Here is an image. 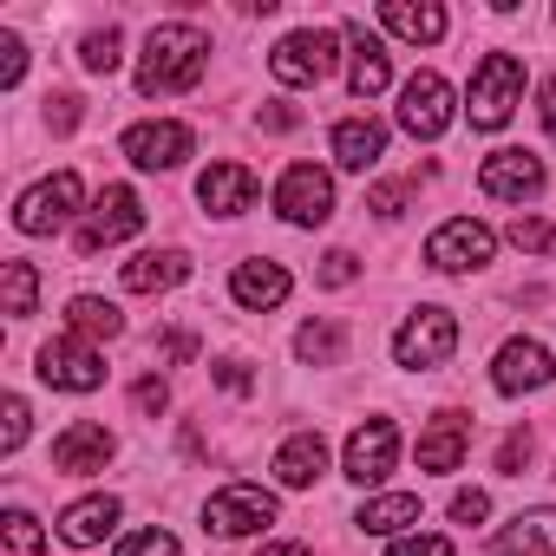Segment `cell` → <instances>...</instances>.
<instances>
[{
	"instance_id": "obj_1",
	"label": "cell",
	"mask_w": 556,
	"mask_h": 556,
	"mask_svg": "<svg viewBox=\"0 0 556 556\" xmlns=\"http://www.w3.org/2000/svg\"><path fill=\"white\" fill-rule=\"evenodd\" d=\"M203 66H210V40H203L197 27H184V21L151 27V40H144V66H138V92H144V99L190 92V86L203 79Z\"/></svg>"
},
{
	"instance_id": "obj_44",
	"label": "cell",
	"mask_w": 556,
	"mask_h": 556,
	"mask_svg": "<svg viewBox=\"0 0 556 556\" xmlns=\"http://www.w3.org/2000/svg\"><path fill=\"white\" fill-rule=\"evenodd\" d=\"M131 406H138V413H164V406H170V387H164V380H138V387H131Z\"/></svg>"
},
{
	"instance_id": "obj_21",
	"label": "cell",
	"mask_w": 556,
	"mask_h": 556,
	"mask_svg": "<svg viewBox=\"0 0 556 556\" xmlns=\"http://www.w3.org/2000/svg\"><path fill=\"white\" fill-rule=\"evenodd\" d=\"M197 197H203L210 216H242L255 203V177H249V164H210L197 177Z\"/></svg>"
},
{
	"instance_id": "obj_45",
	"label": "cell",
	"mask_w": 556,
	"mask_h": 556,
	"mask_svg": "<svg viewBox=\"0 0 556 556\" xmlns=\"http://www.w3.org/2000/svg\"><path fill=\"white\" fill-rule=\"evenodd\" d=\"M216 387H223V393H249L255 380H249V367H242V361H216Z\"/></svg>"
},
{
	"instance_id": "obj_20",
	"label": "cell",
	"mask_w": 556,
	"mask_h": 556,
	"mask_svg": "<svg viewBox=\"0 0 556 556\" xmlns=\"http://www.w3.org/2000/svg\"><path fill=\"white\" fill-rule=\"evenodd\" d=\"M328 471V439L321 432H289L282 452H275V484H289V491H315Z\"/></svg>"
},
{
	"instance_id": "obj_11",
	"label": "cell",
	"mask_w": 556,
	"mask_h": 556,
	"mask_svg": "<svg viewBox=\"0 0 556 556\" xmlns=\"http://www.w3.org/2000/svg\"><path fill=\"white\" fill-rule=\"evenodd\" d=\"M445 125H452V86L439 73H413L400 86V131L432 144V138H445Z\"/></svg>"
},
{
	"instance_id": "obj_35",
	"label": "cell",
	"mask_w": 556,
	"mask_h": 556,
	"mask_svg": "<svg viewBox=\"0 0 556 556\" xmlns=\"http://www.w3.org/2000/svg\"><path fill=\"white\" fill-rule=\"evenodd\" d=\"M315 275H321V289H348V282H361V262H354L348 249H328Z\"/></svg>"
},
{
	"instance_id": "obj_39",
	"label": "cell",
	"mask_w": 556,
	"mask_h": 556,
	"mask_svg": "<svg viewBox=\"0 0 556 556\" xmlns=\"http://www.w3.org/2000/svg\"><path fill=\"white\" fill-rule=\"evenodd\" d=\"M406 203H413V184H380V190L367 197V210H374V216H400Z\"/></svg>"
},
{
	"instance_id": "obj_13",
	"label": "cell",
	"mask_w": 556,
	"mask_h": 556,
	"mask_svg": "<svg viewBox=\"0 0 556 556\" xmlns=\"http://www.w3.org/2000/svg\"><path fill=\"white\" fill-rule=\"evenodd\" d=\"M190 125H177V118H144V125H131L125 131V157L138 164V170H177L184 157H190Z\"/></svg>"
},
{
	"instance_id": "obj_9",
	"label": "cell",
	"mask_w": 556,
	"mask_h": 556,
	"mask_svg": "<svg viewBox=\"0 0 556 556\" xmlns=\"http://www.w3.org/2000/svg\"><path fill=\"white\" fill-rule=\"evenodd\" d=\"M268 523H275V497L262 484H223L203 504V530H216V536H255Z\"/></svg>"
},
{
	"instance_id": "obj_27",
	"label": "cell",
	"mask_w": 556,
	"mask_h": 556,
	"mask_svg": "<svg viewBox=\"0 0 556 556\" xmlns=\"http://www.w3.org/2000/svg\"><path fill=\"white\" fill-rule=\"evenodd\" d=\"M354 523H361L367 536H400V530H413V523H419V497H413V491H387V497H367Z\"/></svg>"
},
{
	"instance_id": "obj_42",
	"label": "cell",
	"mask_w": 556,
	"mask_h": 556,
	"mask_svg": "<svg viewBox=\"0 0 556 556\" xmlns=\"http://www.w3.org/2000/svg\"><path fill=\"white\" fill-rule=\"evenodd\" d=\"M47 125H53V131H73V125H79V99H73V92H53V99H47Z\"/></svg>"
},
{
	"instance_id": "obj_3",
	"label": "cell",
	"mask_w": 556,
	"mask_h": 556,
	"mask_svg": "<svg viewBox=\"0 0 556 556\" xmlns=\"http://www.w3.org/2000/svg\"><path fill=\"white\" fill-rule=\"evenodd\" d=\"M79 203H86L79 170H53V177H40V184L14 203V229H21V236H53V229H66V223L79 216Z\"/></svg>"
},
{
	"instance_id": "obj_24",
	"label": "cell",
	"mask_w": 556,
	"mask_h": 556,
	"mask_svg": "<svg viewBox=\"0 0 556 556\" xmlns=\"http://www.w3.org/2000/svg\"><path fill=\"white\" fill-rule=\"evenodd\" d=\"M184 275H190V255L184 249H144V255L125 262V289L131 295H157V289H177Z\"/></svg>"
},
{
	"instance_id": "obj_36",
	"label": "cell",
	"mask_w": 556,
	"mask_h": 556,
	"mask_svg": "<svg viewBox=\"0 0 556 556\" xmlns=\"http://www.w3.org/2000/svg\"><path fill=\"white\" fill-rule=\"evenodd\" d=\"M21 73H27V47H21V34H0V92H14Z\"/></svg>"
},
{
	"instance_id": "obj_34",
	"label": "cell",
	"mask_w": 556,
	"mask_h": 556,
	"mask_svg": "<svg viewBox=\"0 0 556 556\" xmlns=\"http://www.w3.org/2000/svg\"><path fill=\"white\" fill-rule=\"evenodd\" d=\"M112 556H177V536L157 523V530H131V536H118V549Z\"/></svg>"
},
{
	"instance_id": "obj_15",
	"label": "cell",
	"mask_w": 556,
	"mask_h": 556,
	"mask_svg": "<svg viewBox=\"0 0 556 556\" xmlns=\"http://www.w3.org/2000/svg\"><path fill=\"white\" fill-rule=\"evenodd\" d=\"M465 452H471V413H458V406L432 413L419 432V471H458Z\"/></svg>"
},
{
	"instance_id": "obj_19",
	"label": "cell",
	"mask_w": 556,
	"mask_h": 556,
	"mask_svg": "<svg viewBox=\"0 0 556 556\" xmlns=\"http://www.w3.org/2000/svg\"><path fill=\"white\" fill-rule=\"evenodd\" d=\"M289 289H295V282H289V268H282V262H268V255L236 262V275H229V295H236L242 308H255V315H262V308H282Z\"/></svg>"
},
{
	"instance_id": "obj_46",
	"label": "cell",
	"mask_w": 556,
	"mask_h": 556,
	"mask_svg": "<svg viewBox=\"0 0 556 556\" xmlns=\"http://www.w3.org/2000/svg\"><path fill=\"white\" fill-rule=\"evenodd\" d=\"M262 125H268V131H295L302 112H295V105H262Z\"/></svg>"
},
{
	"instance_id": "obj_37",
	"label": "cell",
	"mask_w": 556,
	"mask_h": 556,
	"mask_svg": "<svg viewBox=\"0 0 556 556\" xmlns=\"http://www.w3.org/2000/svg\"><path fill=\"white\" fill-rule=\"evenodd\" d=\"M27 419H34V413H27V400H21V393H8V426H0V452H21V445H27Z\"/></svg>"
},
{
	"instance_id": "obj_40",
	"label": "cell",
	"mask_w": 556,
	"mask_h": 556,
	"mask_svg": "<svg viewBox=\"0 0 556 556\" xmlns=\"http://www.w3.org/2000/svg\"><path fill=\"white\" fill-rule=\"evenodd\" d=\"M491 517V497L484 491H458L452 497V523H484Z\"/></svg>"
},
{
	"instance_id": "obj_10",
	"label": "cell",
	"mask_w": 556,
	"mask_h": 556,
	"mask_svg": "<svg viewBox=\"0 0 556 556\" xmlns=\"http://www.w3.org/2000/svg\"><path fill=\"white\" fill-rule=\"evenodd\" d=\"M40 380H47V387H60V393H99V387H105V361H99V348H92V341L60 334V341H47V348H40Z\"/></svg>"
},
{
	"instance_id": "obj_48",
	"label": "cell",
	"mask_w": 556,
	"mask_h": 556,
	"mask_svg": "<svg viewBox=\"0 0 556 556\" xmlns=\"http://www.w3.org/2000/svg\"><path fill=\"white\" fill-rule=\"evenodd\" d=\"M262 556H308V543H268Z\"/></svg>"
},
{
	"instance_id": "obj_28",
	"label": "cell",
	"mask_w": 556,
	"mask_h": 556,
	"mask_svg": "<svg viewBox=\"0 0 556 556\" xmlns=\"http://www.w3.org/2000/svg\"><path fill=\"white\" fill-rule=\"evenodd\" d=\"M66 328H73L79 341H112V334H125V315H118L105 295H73V308H66Z\"/></svg>"
},
{
	"instance_id": "obj_18",
	"label": "cell",
	"mask_w": 556,
	"mask_h": 556,
	"mask_svg": "<svg viewBox=\"0 0 556 556\" xmlns=\"http://www.w3.org/2000/svg\"><path fill=\"white\" fill-rule=\"evenodd\" d=\"M118 510H125V504H118L112 491H99V497L66 504L53 530H60V543H66V549H92V543H105V536L118 530Z\"/></svg>"
},
{
	"instance_id": "obj_29",
	"label": "cell",
	"mask_w": 556,
	"mask_h": 556,
	"mask_svg": "<svg viewBox=\"0 0 556 556\" xmlns=\"http://www.w3.org/2000/svg\"><path fill=\"white\" fill-rule=\"evenodd\" d=\"M295 354H302V367H341L348 361V328L341 321H302Z\"/></svg>"
},
{
	"instance_id": "obj_14",
	"label": "cell",
	"mask_w": 556,
	"mask_h": 556,
	"mask_svg": "<svg viewBox=\"0 0 556 556\" xmlns=\"http://www.w3.org/2000/svg\"><path fill=\"white\" fill-rule=\"evenodd\" d=\"M478 190L497 197V203H530L543 190V157H530V151H491L478 164Z\"/></svg>"
},
{
	"instance_id": "obj_33",
	"label": "cell",
	"mask_w": 556,
	"mask_h": 556,
	"mask_svg": "<svg viewBox=\"0 0 556 556\" xmlns=\"http://www.w3.org/2000/svg\"><path fill=\"white\" fill-rule=\"evenodd\" d=\"M523 255H556V223H543V216H510V229H504Z\"/></svg>"
},
{
	"instance_id": "obj_43",
	"label": "cell",
	"mask_w": 556,
	"mask_h": 556,
	"mask_svg": "<svg viewBox=\"0 0 556 556\" xmlns=\"http://www.w3.org/2000/svg\"><path fill=\"white\" fill-rule=\"evenodd\" d=\"M157 361H170V367L197 361V334H184V328H177V334H164V341H157Z\"/></svg>"
},
{
	"instance_id": "obj_30",
	"label": "cell",
	"mask_w": 556,
	"mask_h": 556,
	"mask_svg": "<svg viewBox=\"0 0 556 556\" xmlns=\"http://www.w3.org/2000/svg\"><path fill=\"white\" fill-rule=\"evenodd\" d=\"M0 308L14 321H27L40 308V268L34 262H0Z\"/></svg>"
},
{
	"instance_id": "obj_25",
	"label": "cell",
	"mask_w": 556,
	"mask_h": 556,
	"mask_svg": "<svg viewBox=\"0 0 556 556\" xmlns=\"http://www.w3.org/2000/svg\"><path fill=\"white\" fill-rule=\"evenodd\" d=\"M380 27L413 40V47H432V40H445V8H432V0H419V8H413V0H387Z\"/></svg>"
},
{
	"instance_id": "obj_26",
	"label": "cell",
	"mask_w": 556,
	"mask_h": 556,
	"mask_svg": "<svg viewBox=\"0 0 556 556\" xmlns=\"http://www.w3.org/2000/svg\"><path fill=\"white\" fill-rule=\"evenodd\" d=\"M354 34V73H348V86H354V99H380L387 86H393V66H387V47L367 34V27H348Z\"/></svg>"
},
{
	"instance_id": "obj_38",
	"label": "cell",
	"mask_w": 556,
	"mask_h": 556,
	"mask_svg": "<svg viewBox=\"0 0 556 556\" xmlns=\"http://www.w3.org/2000/svg\"><path fill=\"white\" fill-rule=\"evenodd\" d=\"M523 465H530V426H517V432L497 445V471H504V478H517Z\"/></svg>"
},
{
	"instance_id": "obj_41",
	"label": "cell",
	"mask_w": 556,
	"mask_h": 556,
	"mask_svg": "<svg viewBox=\"0 0 556 556\" xmlns=\"http://www.w3.org/2000/svg\"><path fill=\"white\" fill-rule=\"evenodd\" d=\"M387 556H452V543H445V536H419V530H413V536H400Z\"/></svg>"
},
{
	"instance_id": "obj_32",
	"label": "cell",
	"mask_w": 556,
	"mask_h": 556,
	"mask_svg": "<svg viewBox=\"0 0 556 556\" xmlns=\"http://www.w3.org/2000/svg\"><path fill=\"white\" fill-rule=\"evenodd\" d=\"M118 60H125V53H118V27H99V34L79 40V66H86V73H118Z\"/></svg>"
},
{
	"instance_id": "obj_4",
	"label": "cell",
	"mask_w": 556,
	"mask_h": 556,
	"mask_svg": "<svg viewBox=\"0 0 556 556\" xmlns=\"http://www.w3.org/2000/svg\"><path fill=\"white\" fill-rule=\"evenodd\" d=\"M144 229V203H138V190L131 184H105L99 197H92V210L79 216V255H99V249H112V242H125V236H138Z\"/></svg>"
},
{
	"instance_id": "obj_17",
	"label": "cell",
	"mask_w": 556,
	"mask_h": 556,
	"mask_svg": "<svg viewBox=\"0 0 556 556\" xmlns=\"http://www.w3.org/2000/svg\"><path fill=\"white\" fill-rule=\"evenodd\" d=\"M393 458H400V426H393V419L354 426V439H348V478H354V484H380V478L393 471Z\"/></svg>"
},
{
	"instance_id": "obj_5",
	"label": "cell",
	"mask_w": 556,
	"mask_h": 556,
	"mask_svg": "<svg viewBox=\"0 0 556 556\" xmlns=\"http://www.w3.org/2000/svg\"><path fill=\"white\" fill-rule=\"evenodd\" d=\"M334 66H341V34H328V27H302L268 53V73L282 86H321Z\"/></svg>"
},
{
	"instance_id": "obj_2",
	"label": "cell",
	"mask_w": 556,
	"mask_h": 556,
	"mask_svg": "<svg viewBox=\"0 0 556 556\" xmlns=\"http://www.w3.org/2000/svg\"><path fill=\"white\" fill-rule=\"evenodd\" d=\"M517 105H523V60L517 53H484L478 73H471V92H465L471 131H504Z\"/></svg>"
},
{
	"instance_id": "obj_31",
	"label": "cell",
	"mask_w": 556,
	"mask_h": 556,
	"mask_svg": "<svg viewBox=\"0 0 556 556\" xmlns=\"http://www.w3.org/2000/svg\"><path fill=\"white\" fill-rule=\"evenodd\" d=\"M0 530H8V556H47V530H40L34 510H8Z\"/></svg>"
},
{
	"instance_id": "obj_47",
	"label": "cell",
	"mask_w": 556,
	"mask_h": 556,
	"mask_svg": "<svg viewBox=\"0 0 556 556\" xmlns=\"http://www.w3.org/2000/svg\"><path fill=\"white\" fill-rule=\"evenodd\" d=\"M536 99H543V131L556 138V79H543V92H536Z\"/></svg>"
},
{
	"instance_id": "obj_7",
	"label": "cell",
	"mask_w": 556,
	"mask_h": 556,
	"mask_svg": "<svg viewBox=\"0 0 556 556\" xmlns=\"http://www.w3.org/2000/svg\"><path fill=\"white\" fill-rule=\"evenodd\" d=\"M491 249H497V236H491L478 216H452V223H439V229L426 236V262H432L439 275H471V268L491 262Z\"/></svg>"
},
{
	"instance_id": "obj_23",
	"label": "cell",
	"mask_w": 556,
	"mask_h": 556,
	"mask_svg": "<svg viewBox=\"0 0 556 556\" xmlns=\"http://www.w3.org/2000/svg\"><path fill=\"white\" fill-rule=\"evenodd\" d=\"M387 157V125L380 118H341L334 125V164L341 170H374Z\"/></svg>"
},
{
	"instance_id": "obj_12",
	"label": "cell",
	"mask_w": 556,
	"mask_h": 556,
	"mask_svg": "<svg viewBox=\"0 0 556 556\" xmlns=\"http://www.w3.org/2000/svg\"><path fill=\"white\" fill-rule=\"evenodd\" d=\"M556 380V361H549V348L543 341H530V334H517V341H504L497 348V361H491V387L497 393H543Z\"/></svg>"
},
{
	"instance_id": "obj_8",
	"label": "cell",
	"mask_w": 556,
	"mask_h": 556,
	"mask_svg": "<svg viewBox=\"0 0 556 556\" xmlns=\"http://www.w3.org/2000/svg\"><path fill=\"white\" fill-rule=\"evenodd\" d=\"M275 210H282V223L295 229H315L334 216V177L321 164H289L282 184H275Z\"/></svg>"
},
{
	"instance_id": "obj_22",
	"label": "cell",
	"mask_w": 556,
	"mask_h": 556,
	"mask_svg": "<svg viewBox=\"0 0 556 556\" xmlns=\"http://www.w3.org/2000/svg\"><path fill=\"white\" fill-rule=\"evenodd\" d=\"M491 549H497V556H556V504L510 517V523L491 536Z\"/></svg>"
},
{
	"instance_id": "obj_16",
	"label": "cell",
	"mask_w": 556,
	"mask_h": 556,
	"mask_svg": "<svg viewBox=\"0 0 556 556\" xmlns=\"http://www.w3.org/2000/svg\"><path fill=\"white\" fill-rule=\"evenodd\" d=\"M112 452H118V439H112L99 419H73V426L53 439V465H60V471H73V478L105 471V465H112Z\"/></svg>"
},
{
	"instance_id": "obj_6",
	"label": "cell",
	"mask_w": 556,
	"mask_h": 556,
	"mask_svg": "<svg viewBox=\"0 0 556 556\" xmlns=\"http://www.w3.org/2000/svg\"><path fill=\"white\" fill-rule=\"evenodd\" d=\"M452 348H458V321H452L445 308H413V315L400 321V334H393V361L413 367V374L445 367Z\"/></svg>"
}]
</instances>
